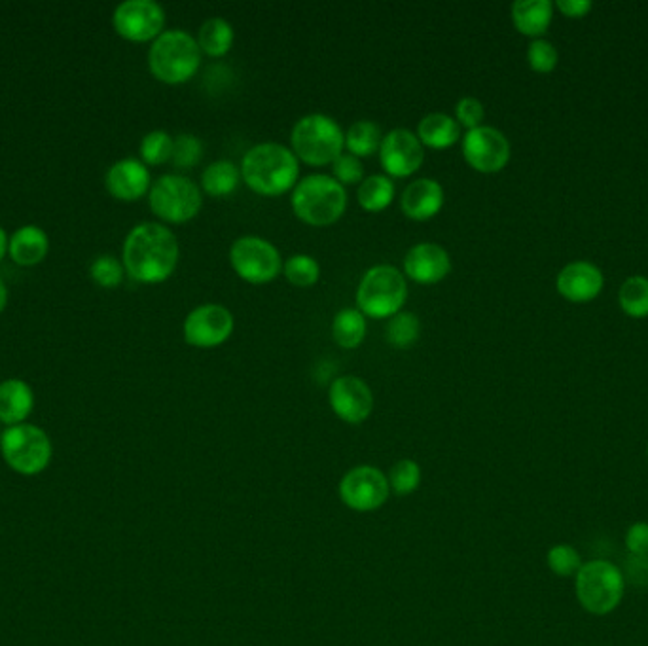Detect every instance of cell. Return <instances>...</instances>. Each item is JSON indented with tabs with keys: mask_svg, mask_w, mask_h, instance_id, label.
<instances>
[{
	"mask_svg": "<svg viewBox=\"0 0 648 646\" xmlns=\"http://www.w3.org/2000/svg\"><path fill=\"white\" fill-rule=\"evenodd\" d=\"M290 205L294 215L315 228L330 226L342 218L347 209V192L330 175H309L292 190Z\"/></svg>",
	"mask_w": 648,
	"mask_h": 646,
	"instance_id": "cell-3",
	"label": "cell"
},
{
	"mask_svg": "<svg viewBox=\"0 0 648 646\" xmlns=\"http://www.w3.org/2000/svg\"><path fill=\"white\" fill-rule=\"evenodd\" d=\"M626 548L633 556H648V521H635L626 531Z\"/></svg>",
	"mask_w": 648,
	"mask_h": 646,
	"instance_id": "cell-41",
	"label": "cell"
},
{
	"mask_svg": "<svg viewBox=\"0 0 648 646\" xmlns=\"http://www.w3.org/2000/svg\"><path fill=\"white\" fill-rule=\"evenodd\" d=\"M6 300H8V292H6V287H4V283L0 279V311L6 306Z\"/></svg>",
	"mask_w": 648,
	"mask_h": 646,
	"instance_id": "cell-45",
	"label": "cell"
},
{
	"mask_svg": "<svg viewBox=\"0 0 648 646\" xmlns=\"http://www.w3.org/2000/svg\"><path fill=\"white\" fill-rule=\"evenodd\" d=\"M484 118H486V108L476 97H463L455 105V120L459 126L467 127L468 131L482 126Z\"/></svg>",
	"mask_w": 648,
	"mask_h": 646,
	"instance_id": "cell-40",
	"label": "cell"
},
{
	"mask_svg": "<svg viewBox=\"0 0 648 646\" xmlns=\"http://www.w3.org/2000/svg\"><path fill=\"white\" fill-rule=\"evenodd\" d=\"M444 201H446V194L438 180L417 179L404 188L400 207L402 213L408 218L423 222L438 215L444 207Z\"/></svg>",
	"mask_w": 648,
	"mask_h": 646,
	"instance_id": "cell-18",
	"label": "cell"
},
{
	"mask_svg": "<svg viewBox=\"0 0 648 646\" xmlns=\"http://www.w3.org/2000/svg\"><path fill=\"white\" fill-rule=\"evenodd\" d=\"M0 436H2V434H0Z\"/></svg>",
	"mask_w": 648,
	"mask_h": 646,
	"instance_id": "cell-47",
	"label": "cell"
},
{
	"mask_svg": "<svg viewBox=\"0 0 648 646\" xmlns=\"http://www.w3.org/2000/svg\"><path fill=\"white\" fill-rule=\"evenodd\" d=\"M527 61H529V65H531L533 71H554L556 65H558V50L554 48L552 42H548L544 38H537V40H533L529 44Z\"/></svg>",
	"mask_w": 648,
	"mask_h": 646,
	"instance_id": "cell-38",
	"label": "cell"
},
{
	"mask_svg": "<svg viewBox=\"0 0 648 646\" xmlns=\"http://www.w3.org/2000/svg\"><path fill=\"white\" fill-rule=\"evenodd\" d=\"M419 334H421V323L417 315L410 311L396 313L385 326V340L396 349L412 347L415 341L419 340Z\"/></svg>",
	"mask_w": 648,
	"mask_h": 646,
	"instance_id": "cell-30",
	"label": "cell"
},
{
	"mask_svg": "<svg viewBox=\"0 0 648 646\" xmlns=\"http://www.w3.org/2000/svg\"><path fill=\"white\" fill-rule=\"evenodd\" d=\"M35 396L31 387L21 379L0 383V421L14 427L21 425L33 412Z\"/></svg>",
	"mask_w": 648,
	"mask_h": 646,
	"instance_id": "cell-21",
	"label": "cell"
},
{
	"mask_svg": "<svg viewBox=\"0 0 648 646\" xmlns=\"http://www.w3.org/2000/svg\"><path fill=\"white\" fill-rule=\"evenodd\" d=\"M622 575H624V580H628L635 586H641V588L648 586V556L630 554V557L626 559Z\"/></svg>",
	"mask_w": 648,
	"mask_h": 646,
	"instance_id": "cell-42",
	"label": "cell"
},
{
	"mask_svg": "<svg viewBox=\"0 0 648 646\" xmlns=\"http://www.w3.org/2000/svg\"><path fill=\"white\" fill-rule=\"evenodd\" d=\"M203 158V143L192 133H180L173 143L171 162L179 169H192Z\"/></svg>",
	"mask_w": 648,
	"mask_h": 646,
	"instance_id": "cell-36",
	"label": "cell"
},
{
	"mask_svg": "<svg viewBox=\"0 0 648 646\" xmlns=\"http://www.w3.org/2000/svg\"><path fill=\"white\" fill-rule=\"evenodd\" d=\"M201 205V188L188 177L163 175L150 188V209L165 222L184 224L198 216Z\"/></svg>",
	"mask_w": 648,
	"mask_h": 646,
	"instance_id": "cell-9",
	"label": "cell"
},
{
	"mask_svg": "<svg viewBox=\"0 0 648 646\" xmlns=\"http://www.w3.org/2000/svg\"><path fill=\"white\" fill-rule=\"evenodd\" d=\"M165 12L154 0H127L114 12V29L133 42L156 40L163 33Z\"/></svg>",
	"mask_w": 648,
	"mask_h": 646,
	"instance_id": "cell-15",
	"label": "cell"
},
{
	"mask_svg": "<svg viewBox=\"0 0 648 646\" xmlns=\"http://www.w3.org/2000/svg\"><path fill=\"white\" fill-rule=\"evenodd\" d=\"M292 152L298 160L323 167L332 165L334 160L343 154L345 148V133L342 126L332 118L321 112H313L302 116L290 133Z\"/></svg>",
	"mask_w": 648,
	"mask_h": 646,
	"instance_id": "cell-4",
	"label": "cell"
},
{
	"mask_svg": "<svg viewBox=\"0 0 648 646\" xmlns=\"http://www.w3.org/2000/svg\"><path fill=\"white\" fill-rule=\"evenodd\" d=\"M108 192L122 201H137L150 188V173L139 160L127 158L114 163L107 175Z\"/></svg>",
	"mask_w": 648,
	"mask_h": 646,
	"instance_id": "cell-20",
	"label": "cell"
},
{
	"mask_svg": "<svg viewBox=\"0 0 648 646\" xmlns=\"http://www.w3.org/2000/svg\"><path fill=\"white\" fill-rule=\"evenodd\" d=\"M558 8L567 18H582L592 10V2H586V0H559Z\"/></svg>",
	"mask_w": 648,
	"mask_h": 646,
	"instance_id": "cell-43",
	"label": "cell"
},
{
	"mask_svg": "<svg viewBox=\"0 0 648 646\" xmlns=\"http://www.w3.org/2000/svg\"><path fill=\"white\" fill-rule=\"evenodd\" d=\"M241 179V167L230 160H218L209 163L201 173V188L213 198H226L234 194Z\"/></svg>",
	"mask_w": 648,
	"mask_h": 646,
	"instance_id": "cell-26",
	"label": "cell"
},
{
	"mask_svg": "<svg viewBox=\"0 0 648 646\" xmlns=\"http://www.w3.org/2000/svg\"><path fill=\"white\" fill-rule=\"evenodd\" d=\"M235 319L228 307L203 304L188 313L182 324L184 341L198 349H213L230 340L234 334Z\"/></svg>",
	"mask_w": 648,
	"mask_h": 646,
	"instance_id": "cell-11",
	"label": "cell"
},
{
	"mask_svg": "<svg viewBox=\"0 0 648 646\" xmlns=\"http://www.w3.org/2000/svg\"><path fill=\"white\" fill-rule=\"evenodd\" d=\"M554 6L550 0H518L512 4V21L525 36H540L550 25Z\"/></svg>",
	"mask_w": 648,
	"mask_h": 646,
	"instance_id": "cell-24",
	"label": "cell"
},
{
	"mask_svg": "<svg viewBox=\"0 0 648 646\" xmlns=\"http://www.w3.org/2000/svg\"><path fill=\"white\" fill-rule=\"evenodd\" d=\"M173 143L175 139L162 129L150 131L141 143V156L148 165H162L171 162L173 158Z\"/></svg>",
	"mask_w": 648,
	"mask_h": 646,
	"instance_id": "cell-33",
	"label": "cell"
},
{
	"mask_svg": "<svg viewBox=\"0 0 648 646\" xmlns=\"http://www.w3.org/2000/svg\"><path fill=\"white\" fill-rule=\"evenodd\" d=\"M461 146L465 162L478 173H499L510 160V143L497 127L470 129Z\"/></svg>",
	"mask_w": 648,
	"mask_h": 646,
	"instance_id": "cell-14",
	"label": "cell"
},
{
	"mask_svg": "<svg viewBox=\"0 0 648 646\" xmlns=\"http://www.w3.org/2000/svg\"><path fill=\"white\" fill-rule=\"evenodd\" d=\"M196 40H198L201 54L222 57V55L228 54L234 46V27L228 19L218 18V16L205 19L199 27Z\"/></svg>",
	"mask_w": 648,
	"mask_h": 646,
	"instance_id": "cell-25",
	"label": "cell"
},
{
	"mask_svg": "<svg viewBox=\"0 0 648 646\" xmlns=\"http://www.w3.org/2000/svg\"><path fill=\"white\" fill-rule=\"evenodd\" d=\"M328 400L332 412L349 425L364 423L374 410V395L364 379L357 376H340L332 381Z\"/></svg>",
	"mask_w": 648,
	"mask_h": 646,
	"instance_id": "cell-16",
	"label": "cell"
},
{
	"mask_svg": "<svg viewBox=\"0 0 648 646\" xmlns=\"http://www.w3.org/2000/svg\"><path fill=\"white\" fill-rule=\"evenodd\" d=\"M408 300L406 275L391 264H378L366 271L357 288V306L368 319H391Z\"/></svg>",
	"mask_w": 648,
	"mask_h": 646,
	"instance_id": "cell-6",
	"label": "cell"
},
{
	"mask_svg": "<svg viewBox=\"0 0 648 646\" xmlns=\"http://www.w3.org/2000/svg\"><path fill=\"white\" fill-rule=\"evenodd\" d=\"M366 317L359 307H345L334 315L332 321V338L342 349H357L366 338Z\"/></svg>",
	"mask_w": 648,
	"mask_h": 646,
	"instance_id": "cell-27",
	"label": "cell"
},
{
	"mask_svg": "<svg viewBox=\"0 0 648 646\" xmlns=\"http://www.w3.org/2000/svg\"><path fill=\"white\" fill-rule=\"evenodd\" d=\"M0 449L6 465L23 476H36L52 461V442L35 425H14L0 436Z\"/></svg>",
	"mask_w": 648,
	"mask_h": 646,
	"instance_id": "cell-8",
	"label": "cell"
},
{
	"mask_svg": "<svg viewBox=\"0 0 648 646\" xmlns=\"http://www.w3.org/2000/svg\"><path fill=\"white\" fill-rule=\"evenodd\" d=\"M395 194V182L387 175H370L360 182L357 199L364 211L381 213L393 203Z\"/></svg>",
	"mask_w": 648,
	"mask_h": 646,
	"instance_id": "cell-28",
	"label": "cell"
},
{
	"mask_svg": "<svg viewBox=\"0 0 648 646\" xmlns=\"http://www.w3.org/2000/svg\"><path fill=\"white\" fill-rule=\"evenodd\" d=\"M626 580L622 571L607 559L582 563L575 576V592L584 611L605 616L611 614L624 597Z\"/></svg>",
	"mask_w": 648,
	"mask_h": 646,
	"instance_id": "cell-7",
	"label": "cell"
},
{
	"mask_svg": "<svg viewBox=\"0 0 648 646\" xmlns=\"http://www.w3.org/2000/svg\"><path fill=\"white\" fill-rule=\"evenodd\" d=\"M391 487L385 474L376 467L360 465L351 468L340 482V497L343 503L357 512L378 510L389 499Z\"/></svg>",
	"mask_w": 648,
	"mask_h": 646,
	"instance_id": "cell-13",
	"label": "cell"
},
{
	"mask_svg": "<svg viewBox=\"0 0 648 646\" xmlns=\"http://www.w3.org/2000/svg\"><path fill=\"white\" fill-rule=\"evenodd\" d=\"M93 281L103 288H116L124 279V268L114 256H99L91 264Z\"/></svg>",
	"mask_w": 648,
	"mask_h": 646,
	"instance_id": "cell-37",
	"label": "cell"
},
{
	"mask_svg": "<svg viewBox=\"0 0 648 646\" xmlns=\"http://www.w3.org/2000/svg\"><path fill=\"white\" fill-rule=\"evenodd\" d=\"M620 307L633 319H643L648 315V279L630 277L618 294Z\"/></svg>",
	"mask_w": 648,
	"mask_h": 646,
	"instance_id": "cell-32",
	"label": "cell"
},
{
	"mask_svg": "<svg viewBox=\"0 0 648 646\" xmlns=\"http://www.w3.org/2000/svg\"><path fill=\"white\" fill-rule=\"evenodd\" d=\"M387 480L391 491H395L396 495H410L421 484V468L412 459L398 461L391 468Z\"/></svg>",
	"mask_w": 648,
	"mask_h": 646,
	"instance_id": "cell-35",
	"label": "cell"
},
{
	"mask_svg": "<svg viewBox=\"0 0 648 646\" xmlns=\"http://www.w3.org/2000/svg\"><path fill=\"white\" fill-rule=\"evenodd\" d=\"M8 251L19 266H35L48 254V235L36 226H23L12 235Z\"/></svg>",
	"mask_w": 648,
	"mask_h": 646,
	"instance_id": "cell-23",
	"label": "cell"
},
{
	"mask_svg": "<svg viewBox=\"0 0 648 646\" xmlns=\"http://www.w3.org/2000/svg\"><path fill=\"white\" fill-rule=\"evenodd\" d=\"M300 163L292 148L279 143L254 144L241 162V177L252 192L275 198L294 190Z\"/></svg>",
	"mask_w": 648,
	"mask_h": 646,
	"instance_id": "cell-2",
	"label": "cell"
},
{
	"mask_svg": "<svg viewBox=\"0 0 648 646\" xmlns=\"http://www.w3.org/2000/svg\"><path fill=\"white\" fill-rule=\"evenodd\" d=\"M230 264L235 273L251 285L270 283L283 270L279 249L258 235L235 239L230 247Z\"/></svg>",
	"mask_w": 648,
	"mask_h": 646,
	"instance_id": "cell-10",
	"label": "cell"
},
{
	"mask_svg": "<svg viewBox=\"0 0 648 646\" xmlns=\"http://www.w3.org/2000/svg\"><path fill=\"white\" fill-rule=\"evenodd\" d=\"M381 141H383L381 127L370 120L355 122L345 133V148L349 154L357 158H366L379 152Z\"/></svg>",
	"mask_w": 648,
	"mask_h": 646,
	"instance_id": "cell-29",
	"label": "cell"
},
{
	"mask_svg": "<svg viewBox=\"0 0 648 646\" xmlns=\"http://www.w3.org/2000/svg\"><path fill=\"white\" fill-rule=\"evenodd\" d=\"M179 241L158 222L135 226L124 243V266L141 283H162L179 264Z\"/></svg>",
	"mask_w": 648,
	"mask_h": 646,
	"instance_id": "cell-1",
	"label": "cell"
},
{
	"mask_svg": "<svg viewBox=\"0 0 648 646\" xmlns=\"http://www.w3.org/2000/svg\"><path fill=\"white\" fill-rule=\"evenodd\" d=\"M283 271L288 283L298 288L313 287L321 279V266L309 254H292L283 264Z\"/></svg>",
	"mask_w": 648,
	"mask_h": 646,
	"instance_id": "cell-31",
	"label": "cell"
},
{
	"mask_svg": "<svg viewBox=\"0 0 648 646\" xmlns=\"http://www.w3.org/2000/svg\"><path fill=\"white\" fill-rule=\"evenodd\" d=\"M332 177L338 180L342 186L360 184L364 180V165L357 156L343 152L332 163Z\"/></svg>",
	"mask_w": 648,
	"mask_h": 646,
	"instance_id": "cell-39",
	"label": "cell"
},
{
	"mask_svg": "<svg viewBox=\"0 0 648 646\" xmlns=\"http://www.w3.org/2000/svg\"><path fill=\"white\" fill-rule=\"evenodd\" d=\"M603 288V273L590 262H573L558 275V292L569 302L584 304L594 300Z\"/></svg>",
	"mask_w": 648,
	"mask_h": 646,
	"instance_id": "cell-19",
	"label": "cell"
},
{
	"mask_svg": "<svg viewBox=\"0 0 648 646\" xmlns=\"http://www.w3.org/2000/svg\"><path fill=\"white\" fill-rule=\"evenodd\" d=\"M417 137L423 146L434 150L450 148L461 139V126L457 120L444 112H431L421 118L417 126Z\"/></svg>",
	"mask_w": 648,
	"mask_h": 646,
	"instance_id": "cell-22",
	"label": "cell"
},
{
	"mask_svg": "<svg viewBox=\"0 0 648 646\" xmlns=\"http://www.w3.org/2000/svg\"><path fill=\"white\" fill-rule=\"evenodd\" d=\"M379 162L389 179L412 177L425 162V146L414 131L406 127H396L381 141Z\"/></svg>",
	"mask_w": 648,
	"mask_h": 646,
	"instance_id": "cell-12",
	"label": "cell"
},
{
	"mask_svg": "<svg viewBox=\"0 0 648 646\" xmlns=\"http://www.w3.org/2000/svg\"><path fill=\"white\" fill-rule=\"evenodd\" d=\"M451 271L450 252L442 245L423 241L404 256V273L419 285H434L446 279Z\"/></svg>",
	"mask_w": 648,
	"mask_h": 646,
	"instance_id": "cell-17",
	"label": "cell"
},
{
	"mask_svg": "<svg viewBox=\"0 0 648 646\" xmlns=\"http://www.w3.org/2000/svg\"><path fill=\"white\" fill-rule=\"evenodd\" d=\"M546 561H548V567L554 575L563 576H576V573L580 571L582 567V559H580V554L576 550L575 546L571 544H556L548 550L546 554Z\"/></svg>",
	"mask_w": 648,
	"mask_h": 646,
	"instance_id": "cell-34",
	"label": "cell"
},
{
	"mask_svg": "<svg viewBox=\"0 0 648 646\" xmlns=\"http://www.w3.org/2000/svg\"><path fill=\"white\" fill-rule=\"evenodd\" d=\"M148 67L165 84H184L201 67L198 40L182 29L163 31L148 52Z\"/></svg>",
	"mask_w": 648,
	"mask_h": 646,
	"instance_id": "cell-5",
	"label": "cell"
},
{
	"mask_svg": "<svg viewBox=\"0 0 648 646\" xmlns=\"http://www.w3.org/2000/svg\"><path fill=\"white\" fill-rule=\"evenodd\" d=\"M647 457H648V448H647Z\"/></svg>",
	"mask_w": 648,
	"mask_h": 646,
	"instance_id": "cell-46",
	"label": "cell"
},
{
	"mask_svg": "<svg viewBox=\"0 0 648 646\" xmlns=\"http://www.w3.org/2000/svg\"><path fill=\"white\" fill-rule=\"evenodd\" d=\"M6 249H8V239H6V234H4V230L0 228V260L4 258V254H6Z\"/></svg>",
	"mask_w": 648,
	"mask_h": 646,
	"instance_id": "cell-44",
	"label": "cell"
}]
</instances>
